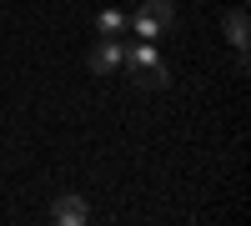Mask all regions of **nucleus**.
<instances>
[{
    "label": "nucleus",
    "mask_w": 251,
    "mask_h": 226,
    "mask_svg": "<svg viewBox=\"0 0 251 226\" xmlns=\"http://www.w3.org/2000/svg\"><path fill=\"white\" fill-rule=\"evenodd\" d=\"M50 221H55V226H86V221H91V206H86L75 191H60L55 206H50Z\"/></svg>",
    "instance_id": "nucleus-2"
},
{
    "label": "nucleus",
    "mask_w": 251,
    "mask_h": 226,
    "mask_svg": "<svg viewBox=\"0 0 251 226\" xmlns=\"http://www.w3.org/2000/svg\"><path fill=\"white\" fill-rule=\"evenodd\" d=\"M221 25H226V40L236 46V66L246 71V35H251V20H246V10H231V15L221 20Z\"/></svg>",
    "instance_id": "nucleus-4"
},
{
    "label": "nucleus",
    "mask_w": 251,
    "mask_h": 226,
    "mask_svg": "<svg viewBox=\"0 0 251 226\" xmlns=\"http://www.w3.org/2000/svg\"><path fill=\"white\" fill-rule=\"evenodd\" d=\"M126 25H131L141 40H156V35H166L176 25V5H171V0H141V10L126 20Z\"/></svg>",
    "instance_id": "nucleus-1"
},
{
    "label": "nucleus",
    "mask_w": 251,
    "mask_h": 226,
    "mask_svg": "<svg viewBox=\"0 0 251 226\" xmlns=\"http://www.w3.org/2000/svg\"><path fill=\"white\" fill-rule=\"evenodd\" d=\"M121 50H126V46H116V35H100L96 46H91V71H96V75L121 71Z\"/></svg>",
    "instance_id": "nucleus-3"
},
{
    "label": "nucleus",
    "mask_w": 251,
    "mask_h": 226,
    "mask_svg": "<svg viewBox=\"0 0 251 226\" xmlns=\"http://www.w3.org/2000/svg\"><path fill=\"white\" fill-rule=\"evenodd\" d=\"M96 30H100V35H121V30H126V15H121V10H100V15H96Z\"/></svg>",
    "instance_id": "nucleus-6"
},
{
    "label": "nucleus",
    "mask_w": 251,
    "mask_h": 226,
    "mask_svg": "<svg viewBox=\"0 0 251 226\" xmlns=\"http://www.w3.org/2000/svg\"><path fill=\"white\" fill-rule=\"evenodd\" d=\"M131 80H136V86H146V91H161V86H166L171 75H166V66H161V60H151V66L131 71Z\"/></svg>",
    "instance_id": "nucleus-5"
}]
</instances>
